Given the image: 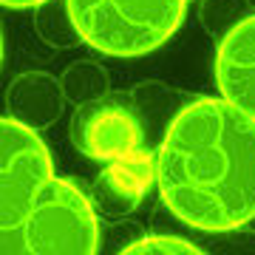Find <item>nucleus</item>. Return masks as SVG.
<instances>
[{"mask_svg":"<svg viewBox=\"0 0 255 255\" xmlns=\"http://www.w3.org/2000/svg\"><path fill=\"white\" fill-rule=\"evenodd\" d=\"M164 207L204 233L255 219V119L224 97H199L173 117L156 150Z\"/></svg>","mask_w":255,"mask_h":255,"instance_id":"1","label":"nucleus"},{"mask_svg":"<svg viewBox=\"0 0 255 255\" xmlns=\"http://www.w3.org/2000/svg\"><path fill=\"white\" fill-rule=\"evenodd\" d=\"M0 250L3 255H91L100 219L91 201L57 176L37 128L0 122Z\"/></svg>","mask_w":255,"mask_h":255,"instance_id":"2","label":"nucleus"},{"mask_svg":"<svg viewBox=\"0 0 255 255\" xmlns=\"http://www.w3.org/2000/svg\"><path fill=\"white\" fill-rule=\"evenodd\" d=\"M190 0H65L82 43L108 57H142L182 26Z\"/></svg>","mask_w":255,"mask_h":255,"instance_id":"3","label":"nucleus"},{"mask_svg":"<svg viewBox=\"0 0 255 255\" xmlns=\"http://www.w3.org/2000/svg\"><path fill=\"white\" fill-rule=\"evenodd\" d=\"M71 142L88 159L114 162L142 150V125L125 102L114 97H97L74 111Z\"/></svg>","mask_w":255,"mask_h":255,"instance_id":"4","label":"nucleus"},{"mask_svg":"<svg viewBox=\"0 0 255 255\" xmlns=\"http://www.w3.org/2000/svg\"><path fill=\"white\" fill-rule=\"evenodd\" d=\"M213 71L221 97L255 119V11L221 37Z\"/></svg>","mask_w":255,"mask_h":255,"instance_id":"5","label":"nucleus"},{"mask_svg":"<svg viewBox=\"0 0 255 255\" xmlns=\"http://www.w3.org/2000/svg\"><path fill=\"white\" fill-rule=\"evenodd\" d=\"M60 94L63 85L48 74H23L20 80H14L9 91L11 117H17L31 128L51 125L60 114Z\"/></svg>","mask_w":255,"mask_h":255,"instance_id":"6","label":"nucleus"},{"mask_svg":"<svg viewBox=\"0 0 255 255\" xmlns=\"http://www.w3.org/2000/svg\"><path fill=\"white\" fill-rule=\"evenodd\" d=\"M153 176H156V159L150 162V156L142 147L136 153L111 162V167L100 179V190L108 204H119V210H128L142 199V193H145V187L150 184Z\"/></svg>","mask_w":255,"mask_h":255,"instance_id":"7","label":"nucleus"},{"mask_svg":"<svg viewBox=\"0 0 255 255\" xmlns=\"http://www.w3.org/2000/svg\"><path fill=\"white\" fill-rule=\"evenodd\" d=\"M60 85H63V94L68 100L82 105V102L102 97V91H105V74L94 63H74L63 74Z\"/></svg>","mask_w":255,"mask_h":255,"instance_id":"8","label":"nucleus"},{"mask_svg":"<svg viewBox=\"0 0 255 255\" xmlns=\"http://www.w3.org/2000/svg\"><path fill=\"white\" fill-rule=\"evenodd\" d=\"M125 255H201V247L190 244L187 238L179 236H162V233H153V236H145L133 241V244L122 247Z\"/></svg>","mask_w":255,"mask_h":255,"instance_id":"9","label":"nucleus"},{"mask_svg":"<svg viewBox=\"0 0 255 255\" xmlns=\"http://www.w3.org/2000/svg\"><path fill=\"white\" fill-rule=\"evenodd\" d=\"M48 0H3L6 9H34V6H43Z\"/></svg>","mask_w":255,"mask_h":255,"instance_id":"10","label":"nucleus"}]
</instances>
